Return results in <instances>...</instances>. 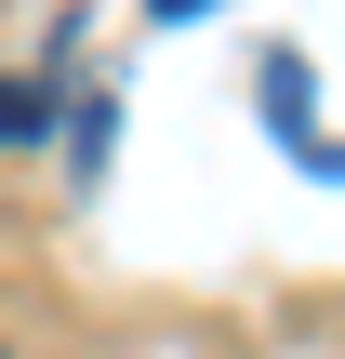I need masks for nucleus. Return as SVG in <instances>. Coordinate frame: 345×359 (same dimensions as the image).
Returning <instances> with one entry per match:
<instances>
[{
	"mask_svg": "<svg viewBox=\"0 0 345 359\" xmlns=\"http://www.w3.org/2000/svg\"><path fill=\"white\" fill-rule=\"evenodd\" d=\"M27 133H53V80H0V147H27Z\"/></svg>",
	"mask_w": 345,
	"mask_h": 359,
	"instance_id": "nucleus-1",
	"label": "nucleus"
},
{
	"mask_svg": "<svg viewBox=\"0 0 345 359\" xmlns=\"http://www.w3.org/2000/svg\"><path fill=\"white\" fill-rule=\"evenodd\" d=\"M146 13H199V0H146Z\"/></svg>",
	"mask_w": 345,
	"mask_h": 359,
	"instance_id": "nucleus-2",
	"label": "nucleus"
}]
</instances>
